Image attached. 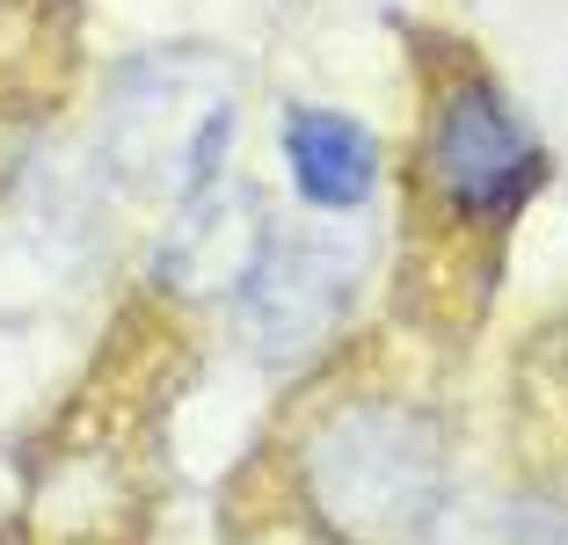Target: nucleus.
<instances>
[{
    "mask_svg": "<svg viewBox=\"0 0 568 545\" xmlns=\"http://www.w3.org/2000/svg\"><path fill=\"white\" fill-rule=\"evenodd\" d=\"M292 510L321 545H416L445 510V436L402 393H351L292 451Z\"/></svg>",
    "mask_w": 568,
    "mask_h": 545,
    "instance_id": "f257e3e1",
    "label": "nucleus"
},
{
    "mask_svg": "<svg viewBox=\"0 0 568 545\" xmlns=\"http://www.w3.org/2000/svg\"><path fill=\"white\" fill-rule=\"evenodd\" d=\"M416 182L445 226L459 233H496L539 197L547 182V146L532 138L503 88L481 66H459L437 88L430 116L416 138Z\"/></svg>",
    "mask_w": 568,
    "mask_h": 545,
    "instance_id": "f03ea898",
    "label": "nucleus"
},
{
    "mask_svg": "<svg viewBox=\"0 0 568 545\" xmlns=\"http://www.w3.org/2000/svg\"><path fill=\"white\" fill-rule=\"evenodd\" d=\"M118 167L161 197L190 204L219 182V153L234 146V88L212 59H153L124 73L110 102Z\"/></svg>",
    "mask_w": 568,
    "mask_h": 545,
    "instance_id": "7ed1b4c3",
    "label": "nucleus"
},
{
    "mask_svg": "<svg viewBox=\"0 0 568 545\" xmlns=\"http://www.w3.org/2000/svg\"><path fill=\"white\" fill-rule=\"evenodd\" d=\"M343 298H351V255L335 240H306V233H270V248L255 255L248 284H241L248 328L270 357L314 349L335 328Z\"/></svg>",
    "mask_w": 568,
    "mask_h": 545,
    "instance_id": "20e7f679",
    "label": "nucleus"
},
{
    "mask_svg": "<svg viewBox=\"0 0 568 545\" xmlns=\"http://www.w3.org/2000/svg\"><path fill=\"white\" fill-rule=\"evenodd\" d=\"M277 138H284V175H292L306 212L351 218V212L372 204V189H379V138H372L357 116L292 102Z\"/></svg>",
    "mask_w": 568,
    "mask_h": 545,
    "instance_id": "39448f33",
    "label": "nucleus"
},
{
    "mask_svg": "<svg viewBox=\"0 0 568 545\" xmlns=\"http://www.w3.org/2000/svg\"><path fill=\"white\" fill-rule=\"evenodd\" d=\"M503 545H568V524H532V531H510Z\"/></svg>",
    "mask_w": 568,
    "mask_h": 545,
    "instance_id": "423d86ee",
    "label": "nucleus"
}]
</instances>
